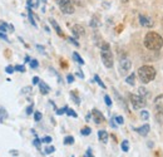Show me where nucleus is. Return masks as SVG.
Segmentation results:
<instances>
[{"label":"nucleus","mask_w":163,"mask_h":157,"mask_svg":"<svg viewBox=\"0 0 163 157\" xmlns=\"http://www.w3.org/2000/svg\"><path fill=\"white\" fill-rule=\"evenodd\" d=\"M144 47L148 50H159L163 47V38L156 32H149L144 37Z\"/></svg>","instance_id":"1"},{"label":"nucleus","mask_w":163,"mask_h":157,"mask_svg":"<svg viewBox=\"0 0 163 157\" xmlns=\"http://www.w3.org/2000/svg\"><path fill=\"white\" fill-rule=\"evenodd\" d=\"M138 77L143 83H149L156 78V69L152 65H143L138 69Z\"/></svg>","instance_id":"2"},{"label":"nucleus","mask_w":163,"mask_h":157,"mask_svg":"<svg viewBox=\"0 0 163 157\" xmlns=\"http://www.w3.org/2000/svg\"><path fill=\"white\" fill-rule=\"evenodd\" d=\"M101 57H102V62L103 64L107 67V68H112L113 67V54L109 49V46L108 44H103L102 46V50H101Z\"/></svg>","instance_id":"3"},{"label":"nucleus","mask_w":163,"mask_h":157,"mask_svg":"<svg viewBox=\"0 0 163 157\" xmlns=\"http://www.w3.org/2000/svg\"><path fill=\"white\" fill-rule=\"evenodd\" d=\"M55 2L64 14H73L74 13V7H73L72 0H55Z\"/></svg>","instance_id":"4"},{"label":"nucleus","mask_w":163,"mask_h":157,"mask_svg":"<svg viewBox=\"0 0 163 157\" xmlns=\"http://www.w3.org/2000/svg\"><path fill=\"white\" fill-rule=\"evenodd\" d=\"M129 99L131 103L133 106L134 109H139V108H143L146 106V101L143 97H141L139 94H129Z\"/></svg>","instance_id":"5"},{"label":"nucleus","mask_w":163,"mask_h":157,"mask_svg":"<svg viewBox=\"0 0 163 157\" xmlns=\"http://www.w3.org/2000/svg\"><path fill=\"white\" fill-rule=\"evenodd\" d=\"M131 68H132V62L128 58H123L119 60V69L122 74H126Z\"/></svg>","instance_id":"6"},{"label":"nucleus","mask_w":163,"mask_h":157,"mask_svg":"<svg viewBox=\"0 0 163 157\" xmlns=\"http://www.w3.org/2000/svg\"><path fill=\"white\" fill-rule=\"evenodd\" d=\"M139 23H141V25H143V27H146V28H152V27L154 25L153 20H152L149 16H146V15H143V14L139 15Z\"/></svg>","instance_id":"7"},{"label":"nucleus","mask_w":163,"mask_h":157,"mask_svg":"<svg viewBox=\"0 0 163 157\" xmlns=\"http://www.w3.org/2000/svg\"><path fill=\"white\" fill-rule=\"evenodd\" d=\"M154 107H156V113H163V94L156 97L154 99Z\"/></svg>","instance_id":"8"},{"label":"nucleus","mask_w":163,"mask_h":157,"mask_svg":"<svg viewBox=\"0 0 163 157\" xmlns=\"http://www.w3.org/2000/svg\"><path fill=\"white\" fill-rule=\"evenodd\" d=\"M92 116H93V120H94V122H96L97 124L104 122V116L102 115V112L98 111V109H93V111H92Z\"/></svg>","instance_id":"9"},{"label":"nucleus","mask_w":163,"mask_h":157,"mask_svg":"<svg viewBox=\"0 0 163 157\" xmlns=\"http://www.w3.org/2000/svg\"><path fill=\"white\" fill-rule=\"evenodd\" d=\"M72 32H73V34H74V37H75V38H80V37H83V35L85 34V30H84V28H83L82 25H79V24H75V25H73V28H72Z\"/></svg>","instance_id":"10"},{"label":"nucleus","mask_w":163,"mask_h":157,"mask_svg":"<svg viewBox=\"0 0 163 157\" xmlns=\"http://www.w3.org/2000/svg\"><path fill=\"white\" fill-rule=\"evenodd\" d=\"M98 137H99V140H101L103 143H107V142H108V138H109L108 132H107V131H104V129L98 131Z\"/></svg>","instance_id":"11"},{"label":"nucleus","mask_w":163,"mask_h":157,"mask_svg":"<svg viewBox=\"0 0 163 157\" xmlns=\"http://www.w3.org/2000/svg\"><path fill=\"white\" fill-rule=\"evenodd\" d=\"M149 124H144V126H142V127H139V128H137L135 131L141 134V136H147L148 134V132H149Z\"/></svg>","instance_id":"12"},{"label":"nucleus","mask_w":163,"mask_h":157,"mask_svg":"<svg viewBox=\"0 0 163 157\" xmlns=\"http://www.w3.org/2000/svg\"><path fill=\"white\" fill-rule=\"evenodd\" d=\"M39 88H40V92L43 94H48L49 91H50V87L46 83H44V82H39Z\"/></svg>","instance_id":"13"},{"label":"nucleus","mask_w":163,"mask_h":157,"mask_svg":"<svg viewBox=\"0 0 163 157\" xmlns=\"http://www.w3.org/2000/svg\"><path fill=\"white\" fill-rule=\"evenodd\" d=\"M49 21H50V24L54 27V29H55V32L60 35V37H63V32H62V29H60V27L58 25V23H57V21L54 20V19H49Z\"/></svg>","instance_id":"14"},{"label":"nucleus","mask_w":163,"mask_h":157,"mask_svg":"<svg viewBox=\"0 0 163 157\" xmlns=\"http://www.w3.org/2000/svg\"><path fill=\"white\" fill-rule=\"evenodd\" d=\"M126 82H127V84H129V85H134V83H135V74H134V73L129 74V76L126 78Z\"/></svg>","instance_id":"15"},{"label":"nucleus","mask_w":163,"mask_h":157,"mask_svg":"<svg viewBox=\"0 0 163 157\" xmlns=\"http://www.w3.org/2000/svg\"><path fill=\"white\" fill-rule=\"evenodd\" d=\"M8 29H10V25L8 23H5V21H0V32H2V33H6Z\"/></svg>","instance_id":"16"},{"label":"nucleus","mask_w":163,"mask_h":157,"mask_svg":"<svg viewBox=\"0 0 163 157\" xmlns=\"http://www.w3.org/2000/svg\"><path fill=\"white\" fill-rule=\"evenodd\" d=\"M138 94L141 96V97H143V98H146V97L149 96V93L147 92V89L143 88V87H139V88H138Z\"/></svg>","instance_id":"17"},{"label":"nucleus","mask_w":163,"mask_h":157,"mask_svg":"<svg viewBox=\"0 0 163 157\" xmlns=\"http://www.w3.org/2000/svg\"><path fill=\"white\" fill-rule=\"evenodd\" d=\"M73 58H74V60H75V62H78L79 64H84V60H83V58H82V57H80V55H79L77 52H75V53H73Z\"/></svg>","instance_id":"18"},{"label":"nucleus","mask_w":163,"mask_h":157,"mask_svg":"<svg viewBox=\"0 0 163 157\" xmlns=\"http://www.w3.org/2000/svg\"><path fill=\"white\" fill-rule=\"evenodd\" d=\"M122 151H123V152H128V151H129V142H128L127 140H124V141L122 142Z\"/></svg>","instance_id":"19"},{"label":"nucleus","mask_w":163,"mask_h":157,"mask_svg":"<svg viewBox=\"0 0 163 157\" xmlns=\"http://www.w3.org/2000/svg\"><path fill=\"white\" fill-rule=\"evenodd\" d=\"M74 143V137L72 136H66L64 138V145H73Z\"/></svg>","instance_id":"20"},{"label":"nucleus","mask_w":163,"mask_h":157,"mask_svg":"<svg viewBox=\"0 0 163 157\" xmlns=\"http://www.w3.org/2000/svg\"><path fill=\"white\" fill-rule=\"evenodd\" d=\"M0 117H2V118H8V112H6V109H5L4 107H2V106H0Z\"/></svg>","instance_id":"21"},{"label":"nucleus","mask_w":163,"mask_h":157,"mask_svg":"<svg viewBox=\"0 0 163 157\" xmlns=\"http://www.w3.org/2000/svg\"><path fill=\"white\" fill-rule=\"evenodd\" d=\"M80 133L83 134V136H89V134L92 133V129H90L89 127H84V128H82Z\"/></svg>","instance_id":"22"},{"label":"nucleus","mask_w":163,"mask_h":157,"mask_svg":"<svg viewBox=\"0 0 163 157\" xmlns=\"http://www.w3.org/2000/svg\"><path fill=\"white\" fill-rule=\"evenodd\" d=\"M65 113H66L68 116H71V117H74V118H77V117H78V115L75 113V112H74L73 109H71V108H68V109H66V112H65Z\"/></svg>","instance_id":"23"},{"label":"nucleus","mask_w":163,"mask_h":157,"mask_svg":"<svg viewBox=\"0 0 163 157\" xmlns=\"http://www.w3.org/2000/svg\"><path fill=\"white\" fill-rule=\"evenodd\" d=\"M90 27H92V28H98V27H99V21H98L96 18H93L92 21H90Z\"/></svg>","instance_id":"24"},{"label":"nucleus","mask_w":163,"mask_h":157,"mask_svg":"<svg viewBox=\"0 0 163 157\" xmlns=\"http://www.w3.org/2000/svg\"><path fill=\"white\" fill-rule=\"evenodd\" d=\"M141 117H142L143 121H148V118H149V113H148L147 111H142V112H141Z\"/></svg>","instance_id":"25"},{"label":"nucleus","mask_w":163,"mask_h":157,"mask_svg":"<svg viewBox=\"0 0 163 157\" xmlns=\"http://www.w3.org/2000/svg\"><path fill=\"white\" fill-rule=\"evenodd\" d=\"M94 81H96V82H97V83H98V84H99L102 88H105V84L102 82V79L99 78V76H97V74H96V76H94Z\"/></svg>","instance_id":"26"},{"label":"nucleus","mask_w":163,"mask_h":157,"mask_svg":"<svg viewBox=\"0 0 163 157\" xmlns=\"http://www.w3.org/2000/svg\"><path fill=\"white\" fill-rule=\"evenodd\" d=\"M29 63H30V68H33V69L34 68H38V65H39V63H38L36 59H32Z\"/></svg>","instance_id":"27"},{"label":"nucleus","mask_w":163,"mask_h":157,"mask_svg":"<svg viewBox=\"0 0 163 157\" xmlns=\"http://www.w3.org/2000/svg\"><path fill=\"white\" fill-rule=\"evenodd\" d=\"M29 20H30V24H32V25L36 27V23H35V20H34V16H33L32 10H29Z\"/></svg>","instance_id":"28"},{"label":"nucleus","mask_w":163,"mask_h":157,"mask_svg":"<svg viewBox=\"0 0 163 157\" xmlns=\"http://www.w3.org/2000/svg\"><path fill=\"white\" fill-rule=\"evenodd\" d=\"M14 68H15V71H18V72H20V73H24V72H25V67H24V65H15Z\"/></svg>","instance_id":"29"},{"label":"nucleus","mask_w":163,"mask_h":157,"mask_svg":"<svg viewBox=\"0 0 163 157\" xmlns=\"http://www.w3.org/2000/svg\"><path fill=\"white\" fill-rule=\"evenodd\" d=\"M14 71H15V68H14L13 65H8L6 68H5V72H6L8 74H13V73H14Z\"/></svg>","instance_id":"30"},{"label":"nucleus","mask_w":163,"mask_h":157,"mask_svg":"<svg viewBox=\"0 0 163 157\" xmlns=\"http://www.w3.org/2000/svg\"><path fill=\"white\" fill-rule=\"evenodd\" d=\"M114 121L117 122V124H123V123H124V120H123L122 116H117V117L114 118Z\"/></svg>","instance_id":"31"},{"label":"nucleus","mask_w":163,"mask_h":157,"mask_svg":"<svg viewBox=\"0 0 163 157\" xmlns=\"http://www.w3.org/2000/svg\"><path fill=\"white\" fill-rule=\"evenodd\" d=\"M44 151H45V153H46V155H50V153H53V152L55 151V148H54L53 146H49V147H46Z\"/></svg>","instance_id":"32"},{"label":"nucleus","mask_w":163,"mask_h":157,"mask_svg":"<svg viewBox=\"0 0 163 157\" xmlns=\"http://www.w3.org/2000/svg\"><path fill=\"white\" fill-rule=\"evenodd\" d=\"M41 117H43V115L40 113V112H35V113H34V120H35L36 122H39V121L41 120Z\"/></svg>","instance_id":"33"},{"label":"nucleus","mask_w":163,"mask_h":157,"mask_svg":"<svg viewBox=\"0 0 163 157\" xmlns=\"http://www.w3.org/2000/svg\"><path fill=\"white\" fill-rule=\"evenodd\" d=\"M156 120L159 123H163V113H156Z\"/></svg>","instance_id":"34"},{"label":"nucleus","mask_w":163,"mask_h":157,"mask_svg":"<svg viewBox=\"0 0 163 157\" xmlns=\"http://www.w3.org/2000/svg\"><path fill=\"white\" fill-rule=\"evenodd\" d=\"M104 101H105V104H107L108 107H110V106H112V99H110V97H109V96H107V94H105V96H104Z\"/></svg>","instance_id":"35"},{"label":"nucleus","mask_w":163,"mask_h":157,"mask_svg":"<svg viewBox=\"0 0 163 157\" xmlns=\"http://www.w3.org/2000/svg\"><path fill=\"white\" fill-rule=\"evenodd\" d=\"M40 143H41V140H39V138H35L34 141H33V145L39 150L40 148Z\"/></svg>","instance_id":"36"},{"label":"nucleus","mask_w":163,"mask_h":157,"mask_svg":"<svg viewBox=\"0 0 163 157\" xmlns=\"http://www.w3.org/2000/svg\"><path fill=\"white\" fill-rule=\"evenodd\" d=\"M52 141H53V140H52V137H50V136H45V137L41 140V142H43V143H50Z\"/></svg>","instance_id":"37"},{"label":"nucleus","mask_w":163,"mask_h":157,"mask_svg":"<svg viewBox=\"0 0 163 157\" xmlns=\"http://www.w3.org/2000/svg\"><path fill=\"white\" fill-rule=\"evenodd\" d=\"M30 92H32V87H24V88H23V93L29 94Z\"/></svg>","instance_id":"38"},{"label":"nucleus","mask_w":163,"mask_h":157,"mask_svg":"<svg viewBox=\"0 0 163 157\" xmlns=\"http://www.w3.org/2000/svg\"><path fill=\"white\" fill-rule=\"evenodd\" d=\"M66 81H68V83H73L74 82V76L73 74H68L66 76Z\"/></svg>","instance_id":"39"},{"label":"nucleus","mask_w":163,"mask_h":157,"mask_svg":"<svg viewBox=\"0 0 163 157\" xmlns=\"http://www.w3.org/2000/svg\"><path fill=\"white\" fill-rule=\"evenodd\" d=\"M66 109H68V107H64V108L57 109V115H63V113H65V112H66Z\"/></svg>","instance_id":"40"},{"label":"nucleus","mask_w":163,"mask_h":157,"mask_svg":"<svg viewBox=\"0 0 163 157\" xmlns=\"http://www.w3.org/2000/svg\"><path fill=\"white\" fill-rule=\"evenodd\" d=\"M33 109H34V104H30V106L27 108V115H32V113H33Z\"/></svg>","instance_id":"41"},{"label":"nucleus","mask_w":163,"mask_h":157,"mask_svg":"<svg viewBox=\"0 0 163 157\" xmlns=\"http://www.w3.org/2000/svg\"><path fill=\"white\" fill-rule=\"evenodd\" d=\"M68 40H69V41H71L72 44H74V46H75V47H79V43H78V41H77V40H75L74 38H68Z\"/></svg>","instance_id":"42"},{"label":"nucleus","mask_w":163,"mask_h":157,"mask_svg":"<svg viewBox=\"0 0 163 157\" xmlns=\"http://www.w3.org/2000/svg\"><path fill=\"white\" fill-rule=\"evenodd\" d=\"M0 39H3V40H5V41H10L5 33H0Z\"/></svg>","instance_id":"43"},{"label":"nucleus","mask_w":163,"mask_h":157,"mask_svg":"<svg viewBox=\"0 0 163 157\" xmlns=\"http://www.w3.org/2000/svg\"><path fill=\"white\" fill-rule=\"evenodd\" d=\"M71 96H72V98H73V99H74V102H75V103H77V104H79V103H80V101H79V98H78V97H77V96H75V94H74V93H73V92H72V93H71Z\"/></svg>","instance_id":"44"},{"label":"nucleus","mask_w":163,"mask_h":157,"mask_svg":"<svg viewBox=\"0 0 163 157\" xmlns=\"http://www.w3.org/2000/svg\"><path fill=\"white\" fill-rule=\"evenodd\" d=\"M84 157H94V156H93V153H92V150H90V148H88V150H87V152H85Z\"/></svg>","instance_id":"45"},{"label":"nucleus","mask_w":163,"mask_h":157,"mask_svg":"<svg viewBox=\"0 0 163 157\" xmlns=\"http://www.w3.org/2000/svg\"><path fill=\"white\" fill-rule=\"evenodd\" d=\"M32 82H33V84L35 85V84H39V82H40V79H39V77H34Z\"/></svg>","instance_id":"46"},{"label":"nucleus","mask_w":163,"mask_h":157,"mask_svg":"<svg viewBox=\"0 0 163 157\" xmlns=\"http://www.w3.org/2000/svg\"><path fill=\"white\" fill-rule=\"evenodd\" d=\"M72 3H74V4H77V5H83V2L82 0H72Z\"/></svg>","instance_id":"47"},{"label":"nucleus","mask_w":163,"mask_h":157,"mask_svg":"<svg viewBox=\"0 0 163 157\" xmlns=\"http://www.w3.org/2000/svg\"><path fill=\"white\" fill-rule=\"evenodd\" d=\"M10 153H11L13 156H18V155H19V153H18V151H15V150H11V151H10Z\"/></svg>","instance_id":"48"},{"label":"nucleus","mask_w":163,"mask_h":157,"mask_svg":"<svg viewBox=\"0 0 163 157\" xmlns=\"http://www.w3.org/2000/svg\"><path fill=\"white\" fill-rule=\"evenodd\" d=\"M36 48H38V49H39V50H40L41 53H44V48H43L41 46H36Z\"/></svg>","instance_id":"49"},{"label":"nucleus","mask_w":163,"mask_h":157,"mask_svg":"<svg viewBox=\"0 0 163 157\" xmlns=\"http://www.w3.org/2000/svg\"><path fill=\"white\" fill-rule=\"evenodd\" d=\"M30 60H32V59H30V57H29V55H27V57H25V60H24V62H25V63H29Z\"/></svg>","instance_id":"50"},{"label":"nucleus","mask_w":163,"mask_h":157,"mask_svg":"<svg viewBox=\"0 0 163 157\" xmlns=\"http://www.w3.org/2000/svg\"><path fill=\"white\" fill-rule=\"evenodd\" d=\"M110 126H112V127H117V124H115L113 121H110Z\"/></svg>","instance_id":"51"},{"label":"nucleus","mask_w":163,"mask_h":157,"mask_svg":"<svg viewBox=\"0 0 163 157\" xmlns=\"http://www.w3.org/2000/svg\"><path fill=\"white\" fill-rule=\"evenodd\" d=\"M122 2H123V3H127V2H128V0H122Z\"/></svg>","instance_id":"52"},{"label":"nucleus","mask_w":163,"mask_h":157,"mask_svg":"<svg viewBox=\"0 0 163 157\" xmlns=\"http://www.w3.org/2000/svg\"><path fill=\"white\" fill-rule=\"evenodd\" d=\"M162 25H163V19H162Z\"/></svg>","instance_id":"53"}]
</instances>
